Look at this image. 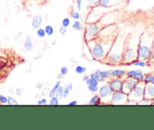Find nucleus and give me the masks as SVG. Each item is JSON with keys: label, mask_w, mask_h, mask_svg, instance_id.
<instances>
[{"label": "nucleus", "mask_w": 154, "mask_h": 130, "mask_svg": "<svg viewBox=\"0 0 154 130\" xmlns=\"http://www.w3.org/2000/svg\"><path fill=\"white\" fill-rule=\"evenodd\" d=\"M144 98L148 99H154V84H146L144 89Z\"/></svg>", "instance_id": "obj_16"}, {"label": "nucleus", "mask_w": 154, "mask_h": 130, "mask_svg": "<svg viewBox=\"0 0 154 130\" xmlns=\"http://www.w3.org/2000/svg\"><path fill=\"white\" fill-rule=\"evenodd\" d=\"M61 84H62V81L60 80V79H58V80L55 82V84H54V86L52 87V88H51V89L48 91V97L51 98V97H54V96H55L56 92H57V90L58 89L59 87L61 85Z\"/></svg>", "instance_id": "obj_20"}, {"label": "nucleus", "mask_w": 154, "mask_h": 130, "mask_svg": "<svg viewBox=\"0 0 154 130\" xmlns=\"http://www.w3.org/2000/svg\"><path fill=\"white\" fill-rule=\"evenodd\" d=\"M42 56H43V54H41V55L37 56V57H35V58H34V60H38V59H39V58H40V57H42Z\"/></svg>", "instance_id": "obj_48"}, {"label": "nucleus", "mask_w": 154, "mask_h": 130, "mask_svg": "<svg viewBox=\"0 0 154 130\" xmlns=\"http://www.w3.org/2000/svg\"><path fill=\"white\" fill-rule=\"evenodd\" d=\"M137 82L136 79L133 78L125 77L123 79V85H122V91L125 92L126 94H129L131 91V90L135 87V85L137 84Z\"/></svg>", "instance_id": "obj_10"}, {"label": "nucleus", "mask_w": 154, "mask_h": 130, "mask_svg": "<svg viewBox=\"0 0 154 130\" xmlns=\"http://www.w3.org/2000/svg\"><path fill=\"white\" fill-rule=\"evenodd\" d=\"M70 23H71V20L69 17H64L61 21V25L62 26H65V27H69V26H70Z\"/></svg>", "instance_id": "obj_34"}, {"label": "nucleus", "mask_w": 154, "mask_h": 130, "mask_svg": "<svg viewBox=\"0 0 154 130\" xmlns=\"http://www.w3.org/2000/svg\"><path fill=\"white\" fill-rule=\"evenodd\" d=\"M89 76H90V78H91V79H95V80L98 81L99 82H100V76H99V74H97V73H95V72H94V73H91Z\"/></svg>", "instance_id": "obj_42"}, {"label": "nucleus", "mask_w": 154, "mask_h": 130, "mask_svg": "<svg viewBox=\"0 0 154 130\" xmlns=\"http://www.w3.org/2000/svg\"><path fill=\"white\" fill-rule=\"evenodd\" d=\"M0 47H1V44H0Z\"/></svg>", "instance_id": "obj_49"}, {"label": "nucleus", "mask_w": 154, "mask_h": 130, "mask_svg": "<svg viewBox=\"0 0 154 130\" xmlns=\"http://www.w3.org/2000/svg\"><path fill=\"white\" fill-rule=\"evenodd\" d=\"M68 72H69V69H68L67 67H66V66H63V67H60V73L63 75V76H66V75L68 74Z\"/></svg>", "instance_id": "obj_37"}, {"label": "nucleus", "mask_w": 154, "mask_h": 130, "mask_svg": "<svg viewBox=\"0 0 154 130\" xmlns=\"http://www.w3.org/2000/svg\"><path fill=\"white\" fill-rule=\"evenodd\" d=\"M8 105L10 106H15V105H18L19 103L17 100L13 98L12 96H8Z\"/></svg>", "instance_id": "obj_30"}, {"label": "nucleus", "mask_w": 154, "mask_h": 130, "mask_svg": "<svg viewBox=\"0 0 154 130\" xmlns=\"http://www.w3.org/2000/svg\"><path fill=\"white\" fill-rule=\"evenodd\" d=\"M47 104H48V102L47 98H40V99L38 100V101H37V104L38 105H46Z\"/></svg>", "instance_id": "obj_40"}, {"label": "nucleus", "mask_w": 154, "mask_h": 130, "mask_svg": "<svg viewBox=\"0 0 154 130\" xmlns=\"http://www.w3.org/2000/svg\"><path fill=\"white\" fill-rule=\"evenodd\" d=\"M109 77L110 78H121L124 79L126 77V70L123 69H114L109 70Z\"/></svg>", "instance_id": "obj_14"}, {"label": "nucleus", "mask_w": 154, "mask_h": 130, "mask_svg": "<svg viewBox=\"0 0 154 130\" xmlns=\"http://www.w3.org/2000/svg\"><path fill=\"white\" fill-rule=\"evenodd\" d=\"M87 1H88V6H89L90 8H92V7L98 5L99 1H100V0H87Z\"/></svg>", "instance_id": "obj_36"}, {"label": "nucleus", "mask_w": 154, "mask_h": 130, "mask_svg": "<svg viewBox=\"0 0 154 130\" xmlns=\"http://www.w3.org/2000/svg\"><path fill=\"white\" fill-rule=\"evenodd\" d=\"M88 105H99L101 104V101H100V98L99 97L98 94L96 93L94 94L92 97L91 98V99L88 102Z\"/></svg>", "instance_id": "obj_21"}, {"label": "nucleus", "mask_w": 154, "mask_h": 130, "mask_svg": "<svg viewBox=\"0 0 154 130\" xmlns=\"http://www.w3.org/2000/svg\"><path fill=\"white\" fill-rule=\"evenodd\" d=\"M154 39L152 36L143 32L140 35L137 45V59L150 61L153 57Z\"/></svg>", "instance_id": "obj_3"}, {"label": "nucleus", "mask_w": 154, "mask_h": 130, "mask_svg": "<svg viewBox=\"0 0 154 130\" xmlns=\"http://www.w3.org/2000/svg\"><path fill=\"white\" fill-rule=\"evenodd\" d=\"M66 32H67V27H65V26H62V25L59 27V33H60L62 36H64L66 33Z\"/></svg>", "instance_id": "obj_41"}, {"label": "nucleus", "mask_w": 154, "mask_h": 130, "mask_svg": "<svg viewBox=\"0 0 154 130\" xmlns=\"http://www.w3.org/2000/svg\"><path fill=\"white\" fill-rule=\"evenodd\" d=\"M103 26L99 22L97 23H86L83 29L84 42H89L98 37L100 29Z\"/></svg>", "instance_id": "obj_5"}, {"label": "nucleus", "mask_w": 154, "mask_h": 130, "mask_svg": "<svg viewBox=\"0 0 154 130\" xmlns=\"http://www.w3.org/2000/svg\"><path fill=\"white\" fill-rule=\"evenodd\" d=\"M148 63L149 62L146 61V60H140V59H136L134 60V61L131 62V63L128 65V66H134V67H146L147 66Z\"/></svg>", "instance_id": "obj_19"}, {"label": "nucleus", "mask_w": 154, "mask_h": 130, "mask_svg": "<svg viewBox=\"0 0 154 130\" xmlns=\"http://www.w3.org/2000/svg\"><path fill=\"white\" fill-rule=\"evenodd\" d=\"M85 83L87 84V85H99L98 81L91 79V78H89V79L85 82Z\"/></svg>", "instance_id": "obj_35"}, {"label": "nucleus", "mask_w": 154, "mask_h": 130, "mask_svg": "<svg viewBox=\"0 0 154 130\" xmlns=\"http://www.w3.org/2000/svg\"><path fill=\"white\" fill-rule=\"evenodd\" d=\"M98 74L100 77V82H105V81H106L109 79V70H100Z\"/></svg>", "instance_id": "obj_24"}, {"label": "nucleus", "mask_w": 154, "mask_h": 130, "mask_svg": "<svg viewBox=\"0 0 154 130\" xmlns=\"http://www.w3.org/2000/svg\"><path fill=\"white\" fill-rule=\"evenodd\" d=\"M45 31V33H46V36H53V34L54 33V29L51 25L48 24L45 25V27H44Z\"/></svg>", "instance_id": "obj_26"}, {"label": "nucleus", "mask_w": 154, "mask_h": 130, "mask_svg": "<svg viewBox=\"0 0 154 130\" xmlns=\"http://www.w3.org/2000/svg\"><path fill=\"white\" fill-rule=\"evenodd\" d=\"M114 39H105L97 37L85 43L91 53V57L97 61L103 63Z\"/></svg>", "instance_id": "obj_2"}, {"label": "nucleus", "mask_w": 154, "mask_h": 130, "mask_svg": "<svg viewBox=\"0 0 154 130\" xmlns=\"http://www.w3.org/2000/svg\"><path fill=\"white\" fill-rule=\"evenodd\" d=\"M55 96L57 98H59V100H60V99H62V98H63V87L62 86V85H60V86L58 88V89L57 90V92H56Z\"/></svg>", "instance_id": "obj_31"}, {"label": "nucleus", "mask_w": 154, "mask_h": 130, "mask_svg": "<svg viewBox=\"0 0 154 130\" xmlns=\"http://www.w3.org/2000/svg\"><path fill=\"white\" fill-rule=\"evenodd\" d=\"M144 89L145 84L143 82H137L134 88L131 90V92L128 94V99L129 101L134 103L135 104H137L140 101H141L144 98Z\"/></svg>", "instance_id": "obj_6"}, {"label": "nucleus", "mask_w": 154, "mask_h": 130, "mask_svg": "<svg viewBox=\"0 0 154 130\" xmlns=\"http://www.w3.org/2000/svg\"><path fill=\"white\" fill-rule=\"evenodd\" d=\"M84 25L80 20H75L72 23V29L76 32H82L84 29Z\"/></svg>", "instance_id": "obj_18"}, {"label": "nucleus", "mask_w": 154, "mask_h": 130, "mask_svg": "<svg viewBox=\"0 0 154 130\" xmlns=\"http://www.w3.org/2000/svg\"><path fill=\"white\" fill-rule=\"evenodd\" d=\"M35 33H36L37 37L39 38V39H43V38H45V36H46V33H45V29L42 27L37 29L36 32H35Z\"/></svg>", "instance_id": "obj_28"}, {"label": "nucleus", "mask_w": 154, "mask_h": 130, "mask_svg": "<svg viewBox=\"0 0 154 130\" xmlns=\"http://www.w3.org/2000/svg\"><path fill=\"white\" fill-rule=\"evenodd\" d=\"M108 84L110 86L112 91H117L122 90L123 85V79L121 78H109L107 80Z\"/></svg>", "instance_id": "obj_11"}, {"label": "nucleus", "mask_w": 154, "mask_h": 130, "mask_svg": "<svg viewBox=\"0 0 154 130\" xmlns=\"http://www.w3.org/2000/svg\"><path fill=\"white\" fill-rule=\"evenodd\" d=\"M59 98H57L56 96H54V97L50 98V100L48 101V104L51 106H57L59 105Z\"/></svg>", "instance_id": "obj_29"}, {"label": "nucleus", "mask_w": 154, "mask_h": 130, "mask_svg": "<svg viewBox=\"0 0 154 130\" xmlns=\"http://www.w3.org/2000/svg\"><path fill=\"white\" fill-rule=\"evenodd\" d=\"M75 3L77 11H80L82 7V0H75Z\"/></svg>", "instance_id": "obj_38"}, {"label": "nucleus", "mask_w": 154, "mask_h": 130, "mask_svg": "<svg viewBox=\"0 0 154 130\" xmlns=\"http://www.w3.org/2000/svg\"><path fill=\"white\" fill-rule=\"evenodd\" d=\"M126 77L133 78L136 79L137 82H143L144 73L143 70L140 69H136V70H129L126 71Z\"/></svg>", "instance_id": "obj_12"}, {"label": "nucleus", "mask_w": 154, "mask_h": 130, "mask_svg": "<svg viewBox=\"0 0 154 130\" xmlns=\"http://www.w3.org/2000/svg\"><path fill=\"white\" fill-rule=\"evenodd\" d=\"M112 93H113V91L111 89L110 86L107 82L99 87L97 94H98L99 97L100 98L102 104H110Z\"/></svg>", "instance_id": "obj_8"}, {"label": "nucleus", "mask_w": 154, "mask_h": 130, "mask_svg": "<svg viewBox=\"0 0 154 130\" xmlns=\"http://www.w3.org/2000/svg\"><path fill=\"white\" fill-rule=\"evenodd\" d=\"M23 48L28 52H31L33 50L34 45L32 42V37L30 36H26L23 42Z\"/></svg>", "instance_id": "obj_17"}, {"label": "nucleus", "mask_w": 154, "mask_h": 130, "mask_svg": "<svg viewBox=\"0 0 154 130\" xmlns=\"http://www.w3.org/2000/svg\"><path fill=\"white\" fill-rule=\"evenodd\" d=\"M143 82L144 84H154V73L151 72V73H147L144 74V77H143Z\"/></svg>", "instance_id": "obj_23"}, {"label": "nucleus", "mask_w": 154, "mask_h": 130, "mask_svg": "<svg viewBox=\"0 0 154 130\" xmlns=\"http://www.w3.org/2000/svg\"><path fill=\"white\" fill-rule=\"evenodd\" d=\"M8 104V97L0 94V104Z\"/></svg>", "instance_id": "obj_39"}, {"label": "nucleus", "mask_w": 154, "mask_h": 130, "mask_svg": "<svg viewBox=\"0 0 154 130\" xmlns=\"http://www.w3.org/2000/svg\"><path fill=\"white\" fill-rule=\"evenodd\" d=\"M140 36L136 34H128L125 42L122 64L128 66L129 63L137 59V45Z\"/></svg>", "instance_id": "obj_4"}, {"label": "nucleus", "mask_w": 154, "mask_h": 130, "mask_svg": "<svg viewBox=\"0 0 154 130\" xmlns=\"http://www.w3.org/2000/svg\"><path fill=\"white\" fill-rule=\"evenodd\" d=\"M69 17L70 18H72V20H80L81 19V14L79 11H76V10H72L69 13Z\"/></svg>", "instance_id": "obj_25"}, {"label": "nucleus", "mask_w": 154, "mask_h": 130, "mask_svg": "<svg viewBox=\"0 0 154 130\" xmlns=\"http://www.w3.org/2000/svg\"><path fill=\"white\" fill-rule=\"evenodd\" d=\"M128 101V94L124 92L122 90L113 91L110 104L112 105H124V104H127Z\"/></svg>", "instance_id": "obj_9"}, {"label": "nucleus", "mask_w": 154, "mask_h": 130, "mask_svg": "<svg viewBox=\"0 0 154 130\" xmlns=\"http://www.w3.org/2000/svg\"><path fill=\"white\" fill-rule=\"evenodd\" d=\"M65 76H63V75L62 74H59V75H57V79H60V80H61V79H63V78H64Z\"/></svg>", "instance_id": "obj_47"}, {"label": "nucleus", "mask_w": 154, "mask_h": 130, "mask_svg": "<svg viewBox=\"0 0 154 130\" xmlns=\"http://www.w3.org/2000/svg\"><path fill=\"white\" fill-rule=\"evenodd\" d=\"M126 37L127 35H119L118 33L103 60V63L111 66L122 65V54Z\"/></svg>", "instance_id": "obj_1"}, {"label": "nucleus", "mask_w": 154, "mask_h": 130, "mask_svg": "<svg viewBox=\"0 0 154 130\" xmlns=\"http://www.w3.org/2000/svg\"><path fill=\"white\" fill-rule=\"evenodd\" d=\"M42 23H43V17L42 15L39 14H36L32 17V20H31V26H32V29H35L40 28L42 26Z\"/></svg>", "instance_id": "obj_13"}, {"label": "nucleus", "mask_w": 154, "mask_h": 130, "mask_svg": "<svg viewBox=\"0 0 154 130\" xmlns=\"http://www.w3.org/2000/svg\"><path fill=\"white\" fill-rule=\"evenodd\" d=\"M78 104V101L76 100H72L70 102L68 103V105L69 106H76Z\"/></svg>", "instance_id": "obj_44"}, {"label": "nucleus", "mask_w": 154, "mask_h": 130, "mask_svg": "<svg viewBox=\"0 0 154 130\" xmlns=\"http://www.w3.org/2000/svg\"><path fill=\"white\" fill-rule=\"evenodd\" d=\"M87 68L84 66H82V65H77L75 68V72L77 73V74L82 75L84 74V73H86Z\"/></svg>", "instance_id": "obj_27"}, {"label": "nucleus", "mask_w": 154, "mask_h": 130, "mask_svg": "<svg viewBox=\"0 0 154 130\" xmlns=\"http://www.w3.org/2000/svg\"><path fill=\"white\" fill-rule=\"evenodd\" d=\"M152 100L148 99V98H143L141 101L137 102V104H138V105H141V104L142 105H149V104H152Z\"/></svg>", "instance_id": "obj_32"}, {"label": "nucleus", "mask_w": 154, "mask_h": 130, "mask_svg": "<svg viewBox=\"0 0 154 130\" xmlns=\"http://www.w3.org/2000/svg\"><path fill=\"white\" fill-rule=\"evenodd\" d=\"M88 90L92 94H96L98 92L99 85H88Z\"/></svg>", "instance_id": "obj_33"}, {"label": "nucleus", "mask_w": 154, "mask_h": 130, "mask_svg": "<svg viewBox=\"0 0 154 130\" xmlns=\"http://www.w3.org/2000/svg\"><path fill=\"white\" fill-rule=\"evenodd\" d=\"M23 89L22 88H18L16 89V95H17L18 97H20V96H21L22 94H23Z\"/></svg>", "instance_id": "obj_43"}, {"label": "nucleus", "mask_w": 154, "mask_h": 130, "mask_svg": "<svg viewBox=\"0 0 154 130\" xmlns=\"http://www.w3.org/2000/svg\"><path fill=\"white\" fill-rule=\"evenodd\" d=\"M149 64L152 69H154V59H152L150 61H149Z\"/></svg>", "instance_id": "obj_46"}, {"label": "nucleus", "mask_w": 154, "mask_h": 130, "mask_svg": "<svg viewBox=\"0 0 154 130\" xmlns=\"http://www.w3.org/2000/svg\"><path fill=\"white\" fill-rule=\"evenodd\" d=\"M120 0H100L98 5L104 8H111L117 5Z\"/></svg>", "instance_id": "obj_15"}, {"label": "nucleus", "mask_w": 154, "mask_h": 130, "mask_svg": "<svg viewBox=\"0 0 154 130\" xmlns=\"http://www.w3.org/2000/svg\"><path fill=\"white\" fill-rule=\"evenodd\" d=\"M72 88H73V85L71 82L66 84V85L63 86V98H66L69 97V94L72 91Z\"/></svg>", "instance_id": "obj_22"}, {"label": "nucleus", "mask_w": 154, "mask_h": 130, "mask_svg": "<svg viewBox=\"0 0 154 130\" xmlns=\"http://www.w3.org/2000/svg\"><path fill=\"white\" fill-rule=\"evenodd\" d=\"M89 78H90L89 75H84V76H82V81L85 82L88 79H89Z\"/></svg>", "instance_id": "obj_45"}, {"label": "nucleus", "mask_w": 154, "mask_h": 130, "mask_svg": "<svg viewBox=\"0 0 154 130\" xmlns=\"http://www.w3.org/2000/svg\"><path fill=\"white\" fill-rule=\"evenodd\" d=\"M89 12L87 15L85 23H97L99 22L103 14L107 12V9L109 8H104L102 7L97 5V6L90 8Z\"/></svg>", "instance_id": "obj_7"}]
</instances>
